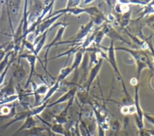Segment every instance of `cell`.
<instances>
[{
    "label": "cell",
    "mask_w": 154,
    "mask_h": 136,
    "mask_svg": "<svg viewBox=\"0 0 154 136\" xmlns=\"http://www.w3.org/2000/svg\"><path fill=\"white\" fill-rule=\"evenodd\" d=\"M19 58L20 59L23 58L25 59L28 62L29 67H30V71H29V74L28 76V78L26 80V82L25 85V88H27V87L29 86L30 83L31 82V80L33 77V76L35 74V64L37 59H39L38 57H37L34 54H28V53H25L19 55Z\"/></svg>",
    "instance_id": "obj_1"
},
{
    "label": "cell",
    "mask_w": 154,
    "mask_h": 136,
    "mask_svg": "<svg viewBox=\"0 0 154 136\" xmlns=\"http://www.w3.org/2000/svg\"><path fill=\"white\" fill-rule=\"evenodd\" d=\"M59 16L60 15H58L55 17H51L49 19H44L40 23H39L37 25L34 32L33 33L34 40L35 38H36L38 36L43 34L45 32L47 31L48 29L51 26V25L54 23V22L55 21Z\"/></svg>",
    "instance_id": "obj_2"
},
{
    "label": "cell",
    "mask_w": 154,
    "mask_h": 136,
    "mask_svg": "<svg viewBox=\"0 0 154 136\" xmlns=\"http://www.w3.org/2000/svg\"><path fill=\"white\" fill-rule=\"evenodd\" d=\"M36 120L34 119V117L32 116H29L26 119L23 120V123L21 125V126L19 128V129L16 131V132L13 134L11 136H16L18 134H19L20 132L25 130H28L33 127L36 126Z\"/></svg>",
    "instance_id": "obj_3"
},
{
    "label": "cell",
    "mask_w": 154,
    "mask_h": 136,
    "mask_svg": "<svg viewBox=\"0 0 154 136\" xmlns=\"http://www.w3.org/2000/svg\"><path fill=\"white\" fill-rule=\"evenodd\" d=\"M48 33V31L45 32L43 34H42L41 35L38 36V37H37L36 38L34 39V41L33 44L34 46V49H35V52H34V55H35L38 58V54L40 52L41 50L43 49L45 44V41H46V34Z\"/></svg>",
    "instance_id": "obj_4"
},
{
    "label": "cell",
    "mask_w": 154,
    "mask_h": 136,
    "mask_svg": "<svg viewBox=\"0 0 154 136\" xmlns=\"http://www.w3.org/2000/svg\"><path fill=\"white\" fill-rule=\"evenodd\" d=\"M29 116H31V114H30L29 110H25V111L17 113H16V114L14 115V116L13 117H12V119L4 125V128H7L10 126H11L12 124H13L17 122L24 120Z\"/></svg>",
    "instance_id": "obj_5"
},
{
    "label": "cell",
    "mask_w": 154,
    "mask_h": 136,
    "mask_svg": "<svg viewBox=\"0 0 154 136\" xmlns=\"http://www.w3.org/2000/svg\"><path fill=\"white\" fill-rule=\"evenodd\" d=\"M25 75H26V72H25V68H23L22 64L19 61L17 64V66L14 71L12 77L13 78L14 80H16L19 82V81H21L24 78Z\"/></svg>",
    "instance_id": "obj_6"
},
{
    "label": "cell",
    "mask_w": 154,
    "mask_h": 136,
    "mask_svg": "<svg viewBox=\"0 0 154 136\" xmlns=\"http://www.w3.org/2000/svg\"><path fill=\"white\" fill-rule=\"evenodd\" d=\"M1 90L3 93V97H7L17 94L14 86V80L13 77L11 78L9 83L4 88L1 89Z\"/></svg>",
    "instance_id": "obj_7"
},
{
    "label": "cell",
    "mask_w": 154,
    "mask_h": 136,
    "mask_svg": "<svg viewBox=\"0 0 154 136\" xmlns=\"http://www.w3.org/2000/svg\"><path fill=\"white\" fill-rule=\"evenodd\" d=\"M15 57H16V56H15L13 54L11 55V59H10V60L9 63L8 64V65H7V67H5V68L3 70V71L0 74V86L4 83V80H5V78L6 75H7V72H8V69H9V68H10L11 65L12 63L13 62V61H14V59H15Z\"/></svg>",
    "instance_id": "obj_8"
},
{
    "label": "cell",
    "mask_w": 154,
    "mask_h": 136,
    "mask_svg": "<svg viewBox=\"0 0 154 136\" xmlns=\"http://www.w3.org/2000/svg\"><path fill=\"white\" fill-rule=\"evenodd\" d=\"M13 54V51H9L7 53L5 56L4 57V58L3 59V60L2 61L0 62V74L3 71V70L5 68V67H7V65H8V64L10 62V56H11V55Z\"/></svg>",
    "instance_id": "obj_9"
},
{
    "label": "cell",
    "mask_w": 154,
    "mask_h": 136,
    "mask_svg": "<svg viewBox=\"0 0 154 136\" xmlns=\"http://www.w3.org/2000/svg\"><path fill=\"white\" fill-rule=\"evenodd\" d=\"M9 43H10V42H7V43H5L0 44V50H1V49H4L5 47H6L7 46V45H8Z\"/></svg>",
    "instance_id": "obj_10"
},
{
    "label": "cell",
    "mask_w": 154,
    "mask_h": 136,
    "mask_svg": "<svg viewBox=\"0 0 154 136\" xmlns=\"http://www.w3.org/2000/svg\"><path fill=\"white\" fill-rule=\"evenodd\" d=\"M3 93H2V91L0 90V99L1 98H3Z\"/></svg>",
    "instance_id": "obj_11"
}]
</instances>
